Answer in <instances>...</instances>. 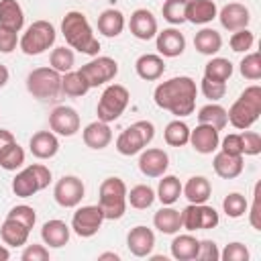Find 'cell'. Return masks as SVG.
<instances>
[{"mask_svg": "<svg viewBox=\"0 0 261 261\" xmlns=\"http://www.w3.org/2000/svg\"><path fill=\"white\" fill-rule=\"evenodd\" d=\"M196 94H198L196 82L188 75H177L167 82H161L153 92V100L159 108L169 110L173 116L181 118L194 112Z\"/></svg>", "mask_w": 261, "mask_h": 261, "instance_id": "cell-1", "label": "cell"}, {"mask_svg": "<svg viewBox=\"0 0 261 261\" xmlns=\"http://www.w3.org/2000/svg\"><path fill=\"white\" fill-rule=\"evenodd\" d=\"M61 33L67 41V45L84 55H98L100 41L96 39L86 14L77 10H69L61 20Z\"/></svg>", "mask_w": 261, "mask_h": 261, "instance_id": "cell-2", "label": "cell"}, {"mask_svg": "<svg viewBox=\"0 0 261 261\" xmlns=\"http://www.w3.org/2000/svg\"><path fill=\"white\" fill-rule=\"evenodd\" d=\"M261 114V88L259 86H249L243 90V94L232 102V106L226 110L228 122L239 128L245 130L249 128L253 122H257Z\"/></svg>", "mask_w": 261, "mask_h": 261, "instance_id": "cell-3", "label": "cell"}, {"mask_svg": "<svg viewBox=\"0 0 261 261\" xmlns=\"http://www.w3.org/2000/svg\"><path fill=\"white\" fill-rule=\"evenodd\" d=\"M126 184L120 177H106L100 184L98 206L102 208L104 220H118L126 212Z\"/></svg>", "mask_w": 261, "mask_h": 261, "instance_id": "cell-4", "label": "cell"}, {"mask_svg": "<svg viewBox=\"0 0 261 261\" xmlns=\"http://www.w3.org/2000/svg\"><path fill=\"white\" fill-rule=\"evenodd\" d=\"M153 137H155L153 122H149V120H137V122H133L130 126H126L118 135V139H116V151L120 155H126V157L137 155V153H141L153 141Z\"/></svg>", "mask_w": 261, "mask_h": 261, "instance_id": "cell-5", "label": "cell"}, {"mask_svg": "<svg viewBox=\"0 0 261 261\" xmlns=\"http://www.w3.org/2000/svg\"><path fill=\"white\" fill-rule=\"evenodd\" d=\"M55 27L49 20H35L20 37L18 45L27 55H41L55 43Z\"/></svg>", "mask_w": 261, "mask_h": 261, "instance_id": "cell-6", "label": "cell"}, {"mask_svg": "<svg viewBox=\"0 0 261 261\" xmlns=\"http://www.w3.org/2000/svg\"><path fill=\"white\" fill-rule=\"evenodd\" d=\"M27 90L39 100H55L61 92V73L53 67H35L27 75Z\"/></svg>", "mask_w": 261, "mask_h": 261, "instance_id": "cell-7", "label": "cell"}, {"mask_svg": "<svg viewBox=\"0 0 261 261\" xmlns=\"http://www.w3.org/2000/svg\"><path fill=\"white\" fill-rule=\"evenodd\" d=\"M128 100H130V94L124 86L120 84H112L108 86L100 100H98V106H96V114H98V120L102 122H114L120 118V114L124 112V108L128 106Z\"/></svg>", "mask_w": 261, "mask_h": 261, "instance_id": "cell-8", "label": "cell"}, {"mask_svg": "<svg viewBox=\"0 0 261 261\" xmlns=\"http://www.w3.org/2000/svg\"><path fill=\"white\" fill-rule=\"evenodd\" d=\"M218 212L204 204H190L181 210V228L186 230H210L218 224Z\"/></svg>", "mask_w": 261, "mask_h": 261, "instance_id": "cell-9", "label": "cell"}, {"mask_svg": "<svg viewBox=\"0 0 261 261\" xmlns=\"http://www.w3.org/2000/svg\"><path fill=\"white\" fill-rule=\"evenodd\" d=\"M80 73L86 77V82L90 84V88H98L110 80L116 77L118 73V63L112 59V57H96L92 61H88L86 65L80 67Z\"/></svg>", "mask_w": 261, "mask_h": 261, "instance_id": "cell-10", "label": "cell"}, {"mask_svg": "<svg viewBox=\"0 0 261 261\" xmlns=\"http://www.w3.org/2000/svg\"><path fill=\"white\" fill-rule=\"evenodd\" d=\"M104 222V214H102V208L96 204L92 206H82L73 212L71 216V228L77 237H84V239H90L94 237L100 226Z\"/></svg>", "mask_w": 261, "mask_h": 261, "instance_id": "cell-11", "label": "cell"}, {"mask_svg": "<svg viewBox=\"0 0 261 261\" xmlns=\"http://www.w3.org/2000/svg\"><path fill=\"white\" fill-rule=\"evenodd\" d=\"M84 194H86L84 181L75 175H63L53 188V198L63 208H75L82 202Z\"/></svg>", "mask_w": 261, "mask_h": 261, "instance_id": "cell-12", "label": "cell"}, {"mask_svg": "<svg viewBox=\"0 0 261 261\" xmlns=\"http://www.w3.org/2000/svg\"><path fill=\"white\" fill-rule=\"evenodd\" d=\"M49 128L61 137H73L80 130V114L71 106H57L49 114Z\"/></svg>", "mask_w": 261, "mask_h": 261, "instance_id": "cell-13", "label": "cell"}, {"mask_svg": "<svg viewBox=\"0 0 261 261\" xmlns=\"http://www.w3.org/2000/svg\"><path fill=\"white\" fill-rule=\"evenodd\" d=\"M169 167V155L163 149H143L139 155V169L147 177H161Z\"/></svg>", "mask_w": 261, "mask_h": 261, "instance_id": "cell-14", "label": "cell"}, {"mask_svg": "<svg viewBox=\"0 0 261 261\" xmlns=\"http://www.w3.org/2000/svg\"><path fill=\"white\" fill-rule=\"evenodd\" d=\"M218 133L220 130H216L214 126L198 122V126L194 130H190V143L198 153L210 155V153H214L218 149V143H220V135Z\"/></svg>", "mask_w": 261, "mask_h": 261, "instance_id": "cell-15", "label": "cell"}, {"mask_svg": "<svg viewBox=\"0 0 261 261\" xmlns=\"http://www.w3.org/2000/svg\"><path fill=\"white\" fill-rule=\"evenodd\" d=\"M128 29L133 33V37L141 39V41H149L157 35V18L153 16L151 10L147 8H137L133 14H130V20H128Z\"/></svg>", "mask_w": 261, "mask_h": 261, "instance_id": "cell-16", "label": "cell"}, {"mask_svg": "<svg viewBox=\"0 0 261 261\" xmlns=\"http://www.w3.org/2000/svg\"><path fill=\"white\" fill-rule=\"evenodd\" d=\"M126 247L135 257H147L151 255L153 247H155V234L151 228L139 224L135 228H130V232L126 234Z\"/></svg>", "mask_w": 261, "mask_h": 261, "instance_id": "cell-17", "label": "cell"}, {"mask_svg": "<svg viewBox=\"0 0 261 261\" xmlns=\"http://www.w3.org/2000/svg\"><path fill=\"white\" fill-rule=\"evenodd\" d=\"M216 16L220 18V24H222L226 31H230V33H234V31H239V29H247V24H249V20H251L249 8H247L245 4H239V2L226 4Z\"/></svg>", "mask_w": 261, "mask_h": 261, "instance_id": "cell-18", "label": "cell"}, {"mask_svg": "<svg viewBox=\"0 0 261 261\" xmlns=\"http://www.w3.org/2000/svg\"><path fill=\"white\" fill-rule=\"evenodd\" d=\"M157 37V51H159V55H163V57H177V55H181L184 53V49H186V39H184V35L177 31V29H163L161 33H157L155 35Z\"/></svg>", "mask_w": 261, "mask_h": 261, "instance_id": "cell-19", "label": "cell"}, {"mask_svg": "<svg viewBox=\"0 0 261 261\" xmlns=\"http://www.w3.org/2000/svg\"><path fill=\"white\" fill-rule=\"evenodd\" d=\"M29 149L37 159H51L59 151V141L53 130H39L31 137Z\"/></svg>", "mask_w": 261, "mask_h": 261, "instance_id": "cell-20", "label": "cell"}, {"mask_svg": "<svg viewBox=\"0 0 261 261\" xmlns=\"http://www.w3.org/2000/svg\"><path fill=\"white\" fill-rule=\"evenodd\" d=\"M212 167H214V171H216L218 177H222V179H234V177H239L243 173V167H245L243 155H228L224 151H218L214 155V159H212Z\"/></svg>", "mask_w": 261, "mask_h": 261, "instance_id": "cell-21", "label": "cell"}, {"mask_svg": "<svg viewBox=\"0 0 261 261\" xmlns=\"http://www.w3.org/2000/svg\"><path fill=\"white\" fill-rule=\"evenodd\" d=\"M218 14V8L214 0H188L186 4V20L192 24H206L214 20Z\"/></svg>", "mask_w": 261, "mask_h": 261, "instance_id": "cell-22", "label": "cell"}, {"mask_svg": "<svg viewBox=\"0 0 261 261\" xmlns=\"http://www.w3.org/2000/svg\"><path fill=\"white\" fill-rule=\"evenodd\" d=\"M135 69H137V75L145 82H155L163 75L165 71V61L161 55H155V53H145L141 55L137 61H135Z\"/></svg>", "mask_w": 261, "mask_h": 261, "instance_id": "cell-23", "label": "cell"}, {"mask_svg": "<svg viewBox=\"0 0 261 261\" xmlns=\"http://www.w3.org/2000/svg\"><path fill=\"white\" fill-rule=\"evenodd\" d=\"M82 137H84L86 147L100 151V149H104V147L110 145V141H112V130H110L108 122L96 120V122H90V124L84 128Z\"/></svg>", "mask_w": 261, "mask_h": 261, "instance_id": "cell-24", "label": "cell"}, {"mask_svg": "<svg viewBox=\"0 0 261 261\" xmlns=\"http://www.w3.org/2000/svg\"><path fill=\"white\" fill-rule=\"evenodd\" d=\"M41 239L45 245L53 247V249H61L63 245H67L69 241V226L63 220H47L41 228Z\"/></svg>", "mask_w": 261, "mask_h": 261, "instance_id": "cell-25", "label": "cell"}, {"mask_svg": "<svg viewBox=\"0 0 261 261\" xmlns=\"http://www.w3.org/2000/svg\"><path fill=\"white\" fill-rule=\"evenodd\" d=\"M181 194L190 204H204L212 194V186L204 175H192L186 186H181Z\"/></svg>", "mask_w": 261, "mask_h": 261, "instance_id": "cell-26", "label": "cell"}, {"mask_svg": "<svg viewBox=\"0 0 261 261\" xmlns=\"http://www.w3.org/2000/svg\"><path fill=\"white\" fill-rule=\"evenodd\" d=\"M29 232H31L29 226H24L22 222H18L14 218H8V216L0 226V237L10 247H22L29 241Z\"/></svg>", "mask_w": 261, "mask_h": 261, "instance_id": "cell-27", "label": "cell"}, {"mask_svg": "<svg viewBox=\"0 0 261 261\" xmlns=\"http://www.w3.org/2000/svg\"><path fill=\"white\" fill-rule=\"evenodd\" d=\"M41 190H43V188H41V184H39L35 171L31 169V165L24 167L22 171H18V173L14 175V179H12V192H14L18 198H31L33 194H37V192H41Z\"/></svg>", "mask_w": 261, "mask_h": 261, "instance_id": "cell-28", "label": "cell"}, {"mask_svg": "<svg viewBox=\"0 0 261 261\" xmlns=\"http://www.w3.org/2000/svg\"><path fill=\"white\" fill-rule=\"evenodd\" d=\"M153 224L163 234H175L181 228V212L171 208V206H163L161 210L155 212Z\"/></svg>", "mask_w": 261, "mask_h": 261, "instance_id": "cell-29", "label": "cell"}, {"mask_svg": "<svg viewBox=\"0 0 261 261\" xmlns=\"http://www.w3.org/2000/svg\"><path fill=\"white\" fill-rule=\"evenodd\" d=\"M171 257L177 261H192L198 255L200 249V241L194 234H177L171 241Z\"/></svg>", "mask_w": 261, "mask_h": 261, "instance_id": "cell-30", "label": "cell"}, {"mask_svg": "<svg viewBox=\"0 0 261 261\" xmlns=\"http://www.w3.org/2000/svg\"><path fill=\"white\" fill-rule=\"evenodd\" d=\"M0 24L12 31H20L24 24L22 6L16 0H0Z\"/></svg>", "mask_w": 261, "mask_h": 261, "instance_id": "cell-31", "label": "cell"}, {"mask_svg": "<svg viewBox=\"0 0 261 261\" xmlns=\"http://www.w3.org/2000/svg\"><path fill=\"white\" fill-rule=\"evenodd\" d=\"M124 29V14L116 8H108L98 16V31L104 37H118Z\"/></svg>", "mask_w": 261, "mask_h": 261, "instance_id": "cell-32", "label": "cell"}, {"mask_svg": "<svg viewBox=\"0 0 261 261\" xmlns=\"http://www.w3.org/2000/svg\"><path fill=\"white\" fill-rule=\"evenodd\" d=\"M194 47H196V51L202 53V55H214V53H218L220 47H222V37H220V33L214 31V29H202V31H198L196 37H194Z\"/></svg>", "mask_w": 261, "mask_h": 261, "instance_id": "cell-33", "label": "cell"}, {"mask_svg": "<svg viewBox=\"0 0 261 261\" xmlns=\"http://www.w3.org/2000/svg\"><path fill=\"white\" fill-rule=\"evenodd\" d=\"M163 179H159V186H157V194L155 198H159V202L163 206H171L179 200L181 196V181L175 177V175H161Z\"/></svg>", "mask_w": 261, "mask_h": 261, "instance_id": "cell-34", "label": "cell"}, {"mask_svg": "<svg viewBox=\"0 0 261 261\" xmlns=\"http://www.w3.org/2000/svg\"><path fill=\"white\" fill-rule=\"evenodd\" d=\"M198 122L210 124L216 130H222L228 124V116H226V110L220 104H206L198 110Z\"/></svg>", "mask_w": 261, "mask_h": 261, "instance_id": "cell-35", "label": "cell"}, {"mask_svg": "<svg viewBox=\"0 0 261 261\" xmlns=\"http://www.w3.org/2000/svg\"><path fill=\"white\" fill-rule=\"evenodd\" d=\"M90 90V84L86 82V77L77 71H65L61 75V92L65 96H71V98H77V96H84L88 94Z\"/></svg>", "mask_w": 261, "mask_h": 261, "instance_id": "cell-36", "label": "cell"}, {"mask_svg": "<svg viewBox=\"0 0 261 261\" xmlns=\"http://www.w3.org/2000/svg\"><path fill=\"white\" fill-rule=\"evenodd\" d=\"M163 139L169 147H184L190 143V126L179 118L171 120L163 130Z\"/></svg>", "mask_w": 261, "mask_h": 261, "instance_id": "cell-37", "label": "cell"}, {"mask_svg": "<svg viewBox=\"0 0 261 261\" xmlns=\"http://www.w3.org/2000/svg\"><path fill=\"white\" fill-rule=\"evenodd\" d=\"M232 75V63L224 57H214L206 63L204 67V77L212 80V82H222L226 84V80Z\"/></svg>", "mask_w": 261, "mask_h": 261, "instance_id": "cell-38", "label": "cell"}, {"mask_svg": "<svg viewBox=\"0 0 261 261\" xmlns=\"http://www.w3.org/2000/svg\"><path fill=\"white\" fill-rule=\"evenodd\" d=\"M126 202L137 210H145L155 202V190L151 186L139 184V186L130 188V192H126Z\"/></svg>", "mask_w": 261, "mask_h": 261, "instance_id": "cell-39", "label": "cell"}, {"mask_svg": "<svg viewBox=\"0 0 261 261\" xmlns=\"http://www.w3.org/2000/svg\"><path fill=\"white\" fill-rule=\"evenodd\" d=\"M24 163V151L22 147L14 141L10 145H6L2 151H0V167L6 169V171H16L20 165Z\"/></svg>", "mask_w": 261, "mask_h": 261, "instance_id": "cell-40", "label": "cell"}, {"mask_svg": "<svg viewBox=\"0 0 261 261\" xmlns=\"http://www.w3.org/2000/svg\"><path fill=\"white\" fill-rule=\"evenodd\" d=\"M49 63L55 71L65 73V71H71V67L75 65V55L67 47H55L49 55Z\"/></svg>", "mask_w": 261, "mask_h": 261, "instance_id": "cell-41", "label": "cell"}, {"mask_svg": "<svg viewBox=\"0 0 261 261\" xmlns=\"http://www.w3.org/2000/svg\"><path fill=\"white\" fill-rule=\"evenodd\" d=\"M186 4L188 0H165L161 6L163 18L169 24H181L186 22Z\"/></svg>", "mask_w": 261, "mask_h": 261, "instance_id": "cell-42", "label": "cell"}, {"mask_svg": "<svg viewBox=\"0 0 261 261\" xmlns=\"http://www.w3.org/2000/svg\"><path fill=\"white\" fill-rule=\"evenodd\" d=\"M222 210H224V214H226L228 218H241V216L249 210V204H247V200H245L243 194L232 192V194H228V196L222 200Z\"/></svg>", "mask_w": 261, "mask_h": 261, "instance_id": "cell-43", "label": "cell"}, {"mask_svg": "<svg viewBox=\"0 0 261 261\" xmlns=\"http://www.w3.org/2000/svg\"><path fill=\"white\" fill-rule=\"evenodd\" d=\"M239 69H241V75L255 82L261 77V55L259 53H249L241 59L239 63Z\"/></svg>", "mask_w": 261, "mask_h": 261, "instance_id": "cell-44", "label": "cell"}, {"mask_svg": "<svg viewBox=\"0 0 261 261\" xmlns=\"http://www.w3.org/2000/svg\"><path fill=\"white\" fill-rule=\"evenodd\" d=\"M230 49L232 51H237V53H247L251 47H253V43H255V35L249 31V29H239V31H234L232 35H230Z\"/></svg>", "mask_w": 261, "mask_h": 261, "instance_id": "cell-45", "label": "cell"}, {"mask_svg": "<svg viewBox=\"0 0 261 261\" xmlns=\"http://www.w3.org/2000/svg\"><path fill=\"white\" fill-rule=\"evenodd\" d=\"M6 216H8V218H14V220H18V222H22V224L29 226V228H33L35 222H37V212H35V208H33V206H27V204H18V206L10 208V212H8Z\"/></svg>", "mask_w": 261, "mask_h": 261, "instance_id": "cell-46", "label": "cell"}, {"mask_svg": "<svg viewBox=\"0 0 261 261\" xmlns=\"http://www.w3.org/2000/svg\"><path fill=\"white\" fill-rule=\"evenodd\" d=\"M220 259L224 261H247L249 259V249L243 243H228L224 251L220 253Z\"/></svg>", "mask_w": 261, "mask_h": 261, "instance_id": "cell-47", "label": "cell"}, {"mask_svg": "<svg viewBox=\"0 0 261 261\" xmlns=\"http://www.w3.org/2000/svg\"><path fill=\"white\" fill-rule=\"evenodd\" d=\"M243 139V155H259L261 153V135L255 130H245Z\"/></svg>", "mask_w": 261, "mask_h": 261, "instance_id": "cell-48", "label": "cell"}, {"mask_svg": "<svg viewBox=\"0 0 261 261\" xmlns=\"http://www.w3.org/2000/svg\"><path fill=\"white\" fill-rule=\"evenodd\" d=\"M202 94L208 98V100H212V102H216V100H220V98H224V94H226V84H222V82H212V80H202Z\"/></svg>", "mask_w": 261, "mask_h": 261, "instance_id": "cell-49", "label": "cell"}, {"mask_svg": "<svg viewBox=\"0 0 261 261\" xmlns=\"http://www.w3.org/2000/svg\"><path fill=\"white\" fill-rule=\"evenodd\" d=\"M18 43V31L0 24V53H12Z\"/></svg>", "mask_w": 261, "mask_h": 261, "instance_id": "cell-50", "label": "cell"}, {"mask_svg": "<svg viewBox=\"0 0 261 261\" xmlns=\"http://www.w3.org/2000/svg\"><path fill=\"white\" fill-rule=\"evenodd\" d=\"M259 190H261V184L255 186L253 206H251V210H249V222H251V226H253L255 230H261V194H259Z\"/></svg>", "mask_w": 261, "mask_h": 261, "instance_id": "cell-51", "label": "cell"}, {"mask_svg": "<svg viewBox=\"0 0 261 261\" xmlns=\"http://www.w3.org/2000/svg\"><path fill=\"white\" fill-rule=\"evenodd\" d=\"M196 259H200V261H218L220 251H218L216 243L214 241H200V249H198Z\"/></svg>", "mask_w": 261, "mask_h": 261, "instance_id": "cell-52", "label": "cell"}, {"mask_svg": "<svg viewBox=\"0 0 261 261\" xmlns=\"http://www.w3.org/2000/svg\"><path fill=\"white\" fill-rule=\"evenodd\" d=\"M220 151H224L228 155H243V139H241V135L239 133L226 135L222 139V149Z\"/></svg>", "mask_w": 261, "mask_h": 261, "instance_id": "cell-53", "label": "cell"}, {"mask_svg": "<svg viewBox=\"0 0 261 261\" xmlns=\"http://www.w3.org/2000/svg\"><path fill=\"white\" fill-rule=\"evenodd\" d=\"M22 261H47L49 259V249H45L43 245H29L22 255H20Z\"/></svg>", "mask_w": 261, "mask_h": 261, "instance_id": "cell-54", "label": "cell"}, {"mask_svg": "<svg viewBox=\"0 0 261 261\" xmlns=\"http://www.w3.org/2000/svg\"><path fill=\"white\" fill-rule=\"evenodd\" d=\"M31 169L35 171V175H37V179H39L41 188L45 190V188L51 184V171H49V167H45V165H41V163H33V165H31Z\"/></svg>", "mask_w": 261, "mask_h": 261, "instance_id": "cell-55", "label": "cell"}, {"mask_svg": "<svg viewBox=\"0 0 261 261\" xmlns=\"http://www.w3.org/2000/svg\"><path fill=\"white\" fill-rule=\"evenodd\" d=\"M16 139H14V135L10 133V130H6V128H0V151L6 147V145H10V143H14Z\"/></svg>", "mask_w": 261, "mask_h": 261, "instance_id": "cell-56", "label": "cell"}, {"mask_svg": "<svg viewBox=\"0 0 261 261\" xmlns=\"http://www.w3.org/2000/svg\"><path fill=\"white\" fill-rule=\"evenodd\" d=\"M8 77H10V73H8L6 65H2V63H0V88H4V86L8 84Z\"/></svg>", "mask_w": 261, "mask_h": 261, "instance_id": "cell-57", "label": "cell"}, {"mask_svg": "<svg viewBox=\"0 0 261 261\" xmlns=\"http://www.w3.org/2000/svg\"><path fill=\"white\" fill-rule=\"evenodd\" d=\"M98 259H100V261H104V259H114V261H118L120 255H118V253H100Z\"/></svg>", "mask_w": 261, "mask_h": 261, "instance_id": "cell-58", "label": "cell"}, {"mask_svg": "<svg viewBox=\"0 0 261 261\" xmlns=\"http://www.w3.org/2000/svg\"><path fill=\"white\" fill-rule=\"evenodd\" d=\"M10 257V253H8V249H4L2 245H0V261H6Z\"/></svg>", "mask_w": 261, "mask_h": 261, "instance_id": "cell-59", "label": "cell"}]
</instances>
